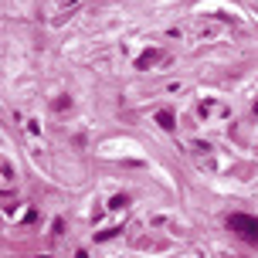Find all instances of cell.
I'll list each match as a JSON object with an SVG mask.
<instances>
[{
	"label": "cell",
	"instance_id": "obj_1",
	"mask_svg": "<svg viewBox=\"0 0 258 258\" xmlns=\"http://www.w3.org/2000/svg\"><path fill=\"white\" fill-rule=\"evenodd\" d=\"M228 228H231L241 241L258 245V218H251V214H228Z\"/></svg>",
	"mask_w": 258,
	"mask_h": 258
},
{
	"label": "cell",
	"instance_id": "obj_2",
	"mask_svg": "<svg viewBox=\"0 0 258 258\" xmlns=\"http://www.w3.org/2000/svg\"><path fill=\"white\" fill-rule=\"evenodd\" d=\"M156 122H160V126H163V129H173V116H170L167 109H163V112L156 116Z\"/></svg>",
	"mask_w": 258,
	"mask_h": 258
},
{
	"label": "cell",
	"instance_id": "obj_3",
	"mask_svg": "<svg viewBox=\"0 0 258 258\" xmlns=\"http://www.w3.org/2000/svg\"><path fill=\"white\" fill-rule=\"evenodd\" d=\"M156 58H160V51H146V54L140 58V68H146V64H150V61H156Z\"/></svg>",
	"mask_w": 258,
	"mask_h": 258
},
{
	"label": "cell",
	"instance_id": "obj_4",
	"mask_svg": "<svg viewBox=\"0 0 258 258\" xmlns=\"http://www.w3.org/2000/svg\"><path fill=\"white\" fill-rule=\"evenodd\" d=\"M75 258H89V255H85V251H78V255H75Z\"/></svg>",
	"mask_w": 258,
	"mask_h": 258
},
{
	"label": "cell",
	"instance_id": "obj_5",
	"mask_svg": "<svg viewBox=\"0 0 258 258\" xmlns=\"http://www.w3.org/2000/svg\"><path fill=\"white\" fill-rule=\"evenodd\" d=\"M255 116H258V102H255Z\"/></svg>",
	"mask_w": 258,
	"mask_h": 258
}]
</instances>
